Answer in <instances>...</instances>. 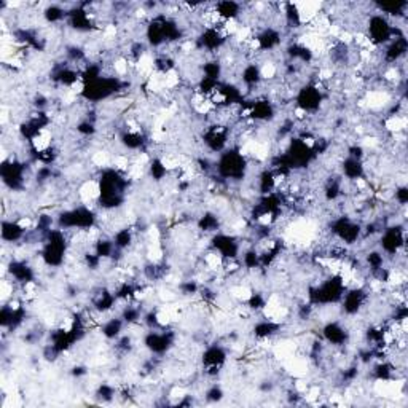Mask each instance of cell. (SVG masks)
Wrapping results in <instances>:
<instances>
[{"label":"cell","instance_id":"obj_9","mask_svg":"<svg viewBox=\"0 0 408 408\" xmlns=\"http://www.w3.org/2000/svg\"><path fill=\"white\" fill-rule=\"evenodd\" d=\"M338 306L342 314L348 319L361 316L370 306V290L367 289V285H348Z\"/></svg>","mask_w":408,"mask_h":408},{"label":"cell","instance_id":"obj_11","mask_svg":"<svg viewBox=\"0 0 408 408\" xmlns=\"http://www.w3.org/2000/svg\"><path fill=\"white\" fill-rule=\"evenodd\" d=\"M319 338L322 340L325 344H330L332 348L344 349L351 343L353 333L351 329H349L348 325H344L340 319H330L320 327Z\"/></svg>","mask_w":408,"mask_h":408},{"label":"cell","instance_id":"obj_16","mask_svg":"<svg viewBox=\"0 0 408 408\" xmlns=\"http://www.w3.org/2000/svg\"><path fill=\"white\" fill-rule=\"evenodd\" d=\"M212 10L220 21L230 24L233 21H238V19L242 16L244 7H242V3H240V2H233V0H222V2L214 3Z\"/></svg>","mask_w":408,"mask_h":408},{"label":"cell","instance_id":"obj_1","mask_svg":"<svg viewBox=\"0 0 408 408\" xmlns=\"http://www.w3.org/2000/svg\"><path fill=\"white\" fill-rule=\"evenodd\" d=\"M129 179L118 168L101 169L96 183V204L102 211H116L126 203Z\"/></svg>","mask_w":408,"mask_h":408},{"label":"cell","instance_id":"obj_7","mask_svg":"<svg viewBox=\"0 0 408 408\" xmlns=\"http://www.w3.org/2000/svg\"><path fill=\"white\" fill-rule=\"evenodd\" d=\"M177 343V333L176 330L163 327L147 330L142 337V344L147 351L155 357H164L166 354L171 353Z\"/></svg>","mask_w":408,"mask_h":408},{"label":"cell","instance_id":"obj_19","mask_svg":"<svg viewBox=\"0 0 408 408\" xmlns=\"http://www.w3.org/2000/svg\"><path fill=\"white\" fill-rule=\"evenodd\" d=\"M112 240H114V244L116 249L126 252L134 244L136 230L133 227H121L118 230L112 233Z\"/></svg>","mask_w":408,"mask_h":408},{"label":"cell","instance_id":"obj_25","mask_svg":"<svg viewBox=\"0 0 408 408\" xmlns=\"http://www.w3.org/2000/svg\"><path fill=\"white\" fill-rule=\"evenodd\" d=\"M71 375L74 378H81V377H86L88 375V367L81 366V364H77L71 368Z\"/></svg>","mask_w":408,"mask_h":408},{"label":"cell","instance_id":"obj_18","mask_svg":"<svg viewBox=\"0 0 408 408\" xmlns=\"http://www.w3.org/2000/svg\"><path fill=\"white\" fill-rule=\"evenodd\" d=\"M125 327H128V325L125 324L121 316H112V318L105 319L104 322L101 324L99 332L107 342H115V340H118L121 335H123Z\"/></svg>","mask_w":408,"mask_h":408},{"label":"cell","instance_id":"obj_2","mask_svg":"<svg viewBox=\"0 0 408 408\" xmlns=\"http://www.w3.org/2000/svg\"><path fill=\"white\" fill-rule=\"evenodd\" d=\"M346 289L348 284L344 276L342 273H332L306 289V302H309L316 308L340 305Z\"/></svg>","mask_w":408,"mask_h":408},{"label":"cell","instance_id":"obj_6","mask_svg":"<svg viewBox=\"0 0 408 408\" xmlns=\"http://www.w3.org/2000/svg\"><path fill=\"white\" fill-rule=\"evenodd\" d=\"M396 37V23L381 13H370L366 19V38L373 48H383Z\"/></svg>","mask_w":408,"mask_h":408},{"label":"cell","instance_id":"obj_3","mask_svg":"<svg viewBox=\"0 0 408 408\" xmlns=\"http://www.w3.org/2000/svg\"><path fill=\"white\" fill-rule=\"evenodd\" d=\"M247 174H249V160L240 147H228L225 152L217 155L214 176L222 179L228 186L244 182Z\"/></svg>","mask_w":408,"mask_h":408},{"label":"cell","instance_id":"obj_23","mask_svg":"<svg viewBox=\"0 0 408 408\" xmlns=\"http://www.w3.org/2000/svg\"><path fill=\"white\" fill-rule=\"evenodd\" d=\"M223 399H225V391H223V387L217 385V383H214V385H211L204 391V400H206L207 404H220Z\"/></svg>","mask_w":408,"mask_h":408},{"label":"cell","instance_id":"obj_21","mask_svg":"<svg viewBox=\"0 0 408 408\" xmlns=\"http://www.w3.org/2000/svg\"><path fill=\"white\" fill-rule=\"evenodd\" d=\"M147 174L155 183L163 182L169 174L166 162H164L162 157H153L152 160H150V163L147 166Z\"/></svg>","mask_w":408,"mask_h":408},{"label":"cell","instance_id":"obj_14","mask_svg":"<svg viewBox=\"0 0 408 408\" xmlns=\"http://www.w3.org/2000/svg\"><path fill=\"white\" fill-rule=\"evenodd\" d=\"M252 337H254L257 342H266V340H271L283 332V322L275 318H264L255 320L254 325L251 329Z\"/></svg>","mask_w":408,"mask_h":408},{"label":"cell","instance_id":"obj_20","mask_svg":"<svg viewBox=\"0 0 408 408\" xmlns=\"http://www.w3.org/2000/svg\"><path fill=\"white\" fill-rule=\"evenodd\" d=\"M67 10L69 8L62 7V5H60V3H48L42 12L43 21L48 24H53V26H58V24L66 23Z\"/></svg>","mask_w":408,"mask_h":408},{"label":"cell","instance_id":"obj_4","mask_svg":"<svg viewBox=\"0 0 408 408\" xmlns=\"http://www.w3.org/2000/svg\"><path fill=\"white\" fill-rule=\"evenodd\" d=\"M72 242L69 233L56 227L43 236L38 257L47 268H61L66 264V257L69 254Z\"/></svg>","mask_w":408,"mask_h":408},{"label":"cell","instance_id":"obj_22","mask_svg":"<svg viewBox=\"0 0 408 408\" xmlns=\"http://www.w3.org/2000/svg\"><path fill=\"white\" fill-rule=\"evenodd\" d=\"M116 394H118V391H116L114 386L109 385V383H101L94 391V399H98L99 402H102V404H105V402L114 400Z\"/></svg>","mask_w":408,"mask_h":408},{"label":"cell","instance_id":"obj_5","mask_svg":"<svg viewBox=\"0 0 408 408\" xmlns=\"http://www.w3.org/2000/svg\"><path fill=\"white\" fill-rule=\"evenodd\" d=\"M98 214L88 204H77L56 216V227L67 233H90L98 227Z\"/></svg>","mask_w":408,"mask_h":408},{"label":"cell","instance_id":"obj_15","mask_svg":"<svg viewBox=\"0 0 408 408\" xmlns=\"http://www.w3.org/2000/svg\"><path fill=\"white\" fill-rule=\"evenodd\" d=\"M27 227L23 222L13 220V218H3L0 236L5 244H16L19 241H24L27 236Z\"/></svg>","mask_w":408,"mask_h":408},{"label":"cell","instance_id":"obj_13","mask_svg":"<svg viewBox=\"0 0 408 408\" xmlns=\"http://www.w3.org/2000/svg\"><path fill=\"white\" fill-rule=\"evenodd\" d=\"M340 174L346 182L357 183L366 181L368 176L367 164L366 162H361V160L356 158H343L342 163H340Z\"/></svg>","mask_w":408,"mask_h":408},{"label":"cell","instance_id":"obj_10","mask_svg":"<svg viewBox=\"0 0 408 408\" xmlns=\"http://www.w3.org/2000/svg\"><path fill=\"white\" fill-rule=\"evenodd\" d=\"M228 362V351L220 343L207 344L201 354L203 372L207 378H217Z\"/></svg>","mask_w":408,"mask_h":408},{"label":"cell","instance_id":"obj_17","mask_svg":"<svg viewBox=\"0 0 408 408\" xmlns=\"http://www.w3.org/2000/svg\"><path fill=\"white\" fill-rule=\"evenodd\" d=\"M222 217L214 211H204L200 217H196V228L204 236L211 238L216 233L222 231Z\"/></svg>","mask_w":408,"mask_h":408},{"label":"cell","instance_id":"obj_24","mask_svg":"<svg viewBox=\"0 0 408 408\" xmlns=\"http://www.w3.org/2000/svg\"><path fill=\"white\" fill-rule=\"evenodd\" d=\"M177 289L183 297H195V295L200 294L201 284H198L195 279H183L179 283Z\"/></svg>","mask_w":408,"mask_h":408},{"label":"cell","instance_id":"obj_12","mask_svg":"<svg viewBox=\"0 0 408 408\" xmlns=\"http://www.w3.org/2000/svg\"><path fill=\"white\" fill-rule=\"evenodd\" d=\"M8 275L12 276L13 283L16 285H21V288H27L36 283L37 279V271L34 266L29 264L27 260L24 259H12L7 265Z\"/></svg>","mask_w":408,"mask_h":408},{"label":"cell","instance_id":"obj_8","mask_svg":"<svg viewBox=\"0 0 408 408\" xmlns=\"http://www.w3.org/2000/svg\"><path fill=\"white\" fill-rule=\"evenodd\" d=\"M0 177L10 192H23L29 177V164L18 158H5L0 166Z\"/></svg>","mask_w":408,"mask_h":408}]
</instances>
